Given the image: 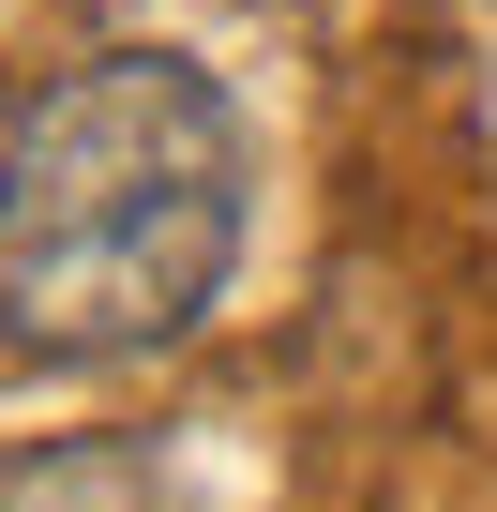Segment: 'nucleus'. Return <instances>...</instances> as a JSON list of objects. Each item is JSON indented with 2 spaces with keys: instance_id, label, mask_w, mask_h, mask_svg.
Segmentation results:
<instances>
[{
  "instance_id": "nucleus-2",
  "label": "nucleus",
  "mask_w": 497,
  "mask_h": 512,
  "mask_svg": "<svg viewBox=\"0 0 497 512\" xmlns=\"http://www.w3.org/2000/svg\"><path fill=\"white\" fill-rule=\"evenodd\" d=\"M0 512H166V482L121 437H61V452H0Z\"/></svg>"
},
{
  "instance_id": "nucleus-1",
  "label": "nucleus",
  "mask_w": 497,
  "mask_h": 512,
  "mask_svg": "<svg viewBox=\"0 0 497 512\" xmlns=\"http://www.w3.org/2000/svg\"><path fill=\"white\" fill-rule=\"evenodd\" d=\"M241 256V121L196 61L106 46L0 151V332L46 362H136L211 317Z\"/></svg>"
}]
</instances>
